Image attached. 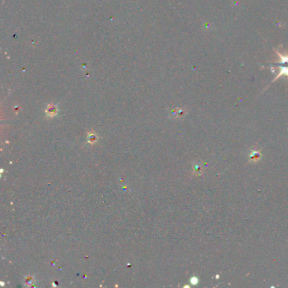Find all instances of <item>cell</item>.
<instances>
[{"label": "cell", "instance_id": "6da1fadb", "mask_svg": "<svg viewBox=\"0 0 288 288\" xmlns=\"http://www.w3.org/2000/svg\"><path fill=\"white\" fill-rule=\"evenodd\" d=\"M276 54L278 55L279 61L276 63L275 66L277 67V69L279 70L277 75L273 80V82L278 80L279 78L282 76H286L288 78V53L284 55L280 53L277 51H275Z\"/></svg>", "mask_w": 288, "mask_h": 288}, {"label": "cell", "instance_id": "7a4b0ae2", "mask_svg": "<svg viewBox=\"0 0 288 288\" xmlns=\"http://www.w3.org/2000/svg\"><path fill=\"white\" fill-rule=\"evenodd\" d=\"M249 159L250 161H253V162L259 161V160L261 159V153H260V151H259V150H253V151L251 152V154H250Z\"/></svg>", "mask_w": 288, "mask_h": 288}, {"label": "cell", "instance_id": "3957f363", "mask_svg": "<svg viewBox=\"0 0 288 288\" xmlns=\"http://www.w3.org/2000/svg\"><path fill=\"white\" fill-rule=\"evenodd\" d=\"M48 114H50V115H54L55 113H56V108L54 107V106H50L49 108L48 109Z\"/></svg>", "mask_w": 288, "mask_h": 288}, {"label": "cell", "instance_id": "277c9868", "mask_svg": "<svg viewBox=\"0 0 288 288\" xmlns=\"http://www.w3.org/2000/svg\"><path fill=\"white\" fill-rule=\"evenodd\" d=\"M96 136H95L94 135H91L89 136V141H90V142H95V141H96Z\"/></svg>", "mask_w": 288, "mask_h": 288}, {"label": "cell", "instance_id": "5b68a950", "mask_svg": "<svg viewBox=\"0 0 288 288\" xmlns=\"http://www.w3.org/2000/svg\"><path fill=\"white\" fill-rule=\"evenodd\" d=\"M191 282H192L193 284H197L198 283V279L195 278V277H193V278L191 279Z\"/></svg>", "mask_w": 288, "mask_h": 288}]
</instances>
